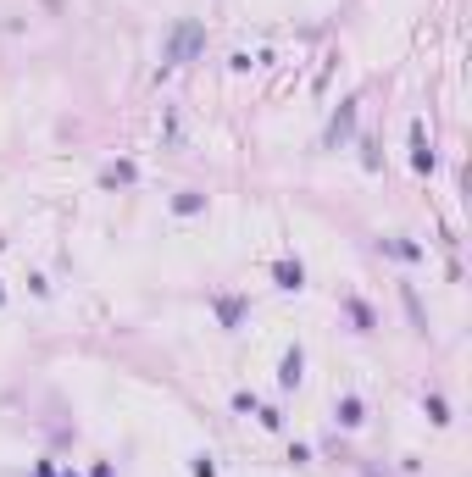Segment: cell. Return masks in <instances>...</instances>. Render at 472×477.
<instances>
[{
	"label": "cell",
	"instance_id": "3957f363",
	"mask_svg": "<svg viewBox=\"0 0 472 477\" xmlns=\"http://www.w3.org/2000/svg\"><path fill=\"white\" fill-rule=\"evenodd\" d=\"M278 284H283V288H300V266H289V261H278Z\"/></svg>",
	"mask_w": 472,
	"mask_h": 477
},
{
	"label": "cell",
	"instance_id": "6da1fadb",
	"mask_svg": "<svg viewBox=\"0 0 472 477\" xmlns=\"http://www.w3.org/2000/svg\"><path fill=\"white\" fill-rule=\"evenodd\" d=\"M195 45H201V28H195V23H189V28H178V39H172V62H184Z\"/></svg>",
	"mask_w": 472,
	"mask_h": 477
},
{
	"label": "cell",
	"instance_id": "5b68a950",
	"mask_svg": "<svg viewBox=\"0 0 472 477\" xmlns=\"http://www.w3.org/2000/svg\"><path fill=\"white\" fill-rule=\"evenodd\" d=\"M195 477H217V466H211V461H195Z\"/></svg>",
	"mask_w": 472,
	"mask_h": 477
},
{
	"label": "cell",
	"instance_id": "277c9868",
	"mask_svg": "<svg viewBox=\"0 0 472 477\" xmlns=\"http://www.w3.org/2000/svg\"><path fill=\"white\" fill-rule=\"evenodd\" d=\"M339 422L356 427V422H361V405H356V400H339Z\"/></svg>",
	"mask_w": 472,
	"mask_h": 477
},
{
	"label": "cell",
	"instance_id": "7a4b0ae2",
	"mask_svg": "<svg viewBox=\"0 0 472 477\" xmlns=\"http://www.w3.org/2000/svg\"><path fill=\"white\" fill-rule=\"evenodd\" d=\"M278 378H283V388H295V383H300V350L283 355V372H278Z\"/></svg>",
	"mask_w": 472,
	"mask_h": 477
}]
</instances>
